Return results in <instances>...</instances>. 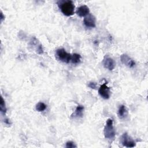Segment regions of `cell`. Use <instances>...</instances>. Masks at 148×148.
<instances>
[{"instance_id": "1", "label": "cell", "mask_w": 148, "mask_h": 148, "mask_svg": "<svg viewBox=\"0 0 148 148\" xmlns=\"http://www.w3.org/2000/svg\"><path fill=\"white\" fill-rule=\"evenodd\" d=\"M61 12L66 16H71L74 14L75 5L72 1H64L58 2Z\"/></svg>"}, {"instance_id": "2", "label": "cell", "mask_w": 148, "mask_h": 148, "mask_svg": "<svg viewBox=\"0 0 148 148\" xmlns=\"http://www.w3.org/2000/svg\"><path fill=\"white\" fill-rule=\"evenodd\" d=\"M104 136L105 138L108 139H112L115 136V130L113 127V121L112 119H108L106 121L104 127Z\"/></svg>"}, {"instance_id": "3", "label": "cell", "mask_w": 148, "mask_h": 148, "mask_svg": "<svg viewBox=\"0 0 148 148\" xmlns=\"http://www.w3.org/2000/svg\"><path fill=\"white\" fill-rule=\"evenodd\" d=\"M57 58L61 61L68 63L71 61L72 54L67 53L64 49H58L56 51Z\"/></svg>"}, {"instance_id": "4", "label": "cell", "mask_w": 148, "mask_h": 148, "mask_svg": "<svg viewBox=\"0 0 148 148\" xmlns=\"http://www.w3.org/2000/svg\"><path fill=\"white\" fill-rule=\"evenodd\" d=\"M98 93L99 95L105 99H108L110 97V88L107 86L106 83H103L100 86L98 89Z\"/></svg>"}, {"instance_id": "5", "label": "cell", "mask_w": 148, "mask_h": 148, "mask_svg": "<svg viewBox=\"0 0 148 148\" xmlns=\"http://www.w3.org/2000/svg\"><path fill=\"white\" fill-rule=\"evenodd\" d=\"M121 142L122 145L127 147H134L135 146V142L128 136L127 133H124L121 138Z\"/></svg>"}, {"instance_id": "6", "label": "cell", "mask_w": 148, "mask_h": 148, "mask_svg": "<svg viewBox=\"0 0 148 148\" xmlns=\"http://www.w3.org/2000/svg\"><path fill=\"white\" fill-rule=\"evenodd\" d=\"M83 23L84 25L87 27L94 28L96 26L95 18L92 14L90 13L84 17L83 20Z\"/></svg>"}, {"instance_id": "7", "label": "cell", "mask_w": 148, "mask_h": 148, "mask_svg": "<svg viewBox=\"0 0 148 148\" xmlns=\"http://www.w3.org/2000/svg\"><path fill=\"white\" fill-rule=\"evenodd\" d=\"M120 60L123 64L131 68H133L135 65V61L125 54H123L120 56Z\"/></svg>"}, {"instance_id": "8", "label": "cell", "mask_w": 148, "mask_h": 148, "mask_svg": "<svg viewBox=\"0 0 148 148\" xmlns=\"http://www.w3.org/2000/svg\"><path fill=\"white\" fill-rule=\"evenodd\" d=\"M103 65L106 69L112 71L115 67V62L113 58L106 56L103 60Z\"/></svg>"}, {"instance_id": "9", "label": "cell", "mask_w": 148, "mask_h": 148, "mask_svg": "<svg viewBox=\"0 0 148 148\" xmlns=\"http://www.w3.org/2000/svg\"><path fill=\"white\" fill-rule=\"evenodd\" d=\"M76 12L80 17H86L89 14L90 9L87 5H82L77 8Z\"/></svg>"}, {"instance_id": "10", "label": "cell", "mask_w": 148, "mask_h": 148, "mask_svg": "<svg viewBox=\"0 0 148 148\" xmlns=\"http://www.w3.org/2000/svg\"><path fill=\"white\" fill-rule=\"evenodd\" d=\"M83 111H84V106L81 105H79L76 107L75 112L71 115V117H73V118L82 117L83 116Z\"/></svg>"}, {"instance_id": "11", "label": "cell", "mask_w": 148, "mask_h": 148, "mask_svg": "<svg viewBox=\"0 0 148 148\" xmlns=\"http://www.w3.org/2000/svg\"><path fill=\"white\" fill-rule=\"evenodd\" d=\"M127 110L126 107L124 105H121L119 106L118 109V116L120 119L125 118L127 115Z\"/></svg>"}, {"instance_id": "12", "label": "cell", "mask_w": 148, "mask_h": 148, "mask_svg": "<svg viewBox=\"0 0 148 148\" xmlns=\"http://www.w3.org/2000/svg\"><path fill=\"white\" fill-rule=\"evenodd\" d=\"M80 60H81V56L80 54L77 53H74L72 54L71 59V61L72 62V63L76 64L79 63L80 62Z\"/></svg>"}, {"instance_id": "13", "label": "cell", "mask_w": 148, "mask_h": 148, "mask_svg": "<svg viewBox=\"0 0 148 148\" xmlns=\"http://www.w3.org/2000/svg\"><path fill=\"white\" fill-rule=\"evenodd\" d=\"M46 105L43 102H40L36 105V110L38 112H43L46 109Z\"/></svg>"}, {"instance_id": "14", "label": "cell", "mask_w": 148, "mask_h": 148, "mask_svg": "<svg viewBox=\"0 0 148 148\" xmlns=\"http://www.w3.org/2000/svg\"><path fill=\"white\" fill-rule=\"evenodd\" d=\"M0 110L2 114H5L6 112V105H5V101L3 100V98L1 97V103H0Z\"/></svg>"}, {"instance_id": "15", "label": "cell", "mask_w": 148, "mask_h": 148, "mask_svg": "<svg viewBox=\"0 0 148 148\" xmlns=\"http://www.w3.org/2000/svg\"><path fill=\"white\" fill-rule=\"evenodd\" d=\"M66 147L73 148V147H77V146L75 144L74 142H73L72 141H68L66 143Z\"/></svg>"}, {"instance_id": "16", "label": "cell", "mask_w": 148, "mask_h": 148, "mask_svg": "<svg viewBox=\"0 0 148 148\" xmlns=\"http://www.w3.org/2000/svg\"><path fill=\"white\" fill-rule=\"evenodd\" d=\"M88 86L92 88V89H95L96 87H97V84L95 83L94 82H90L88 84Z\"/></svg>"}, {"instance_id": "17", "label": "cell", "mask_w": 148, "mask_h": 148, "mask_svg": "<svg viewBox=\"0 0 148 148\" xmlns=\"http://www.w3.org/2000/svg\"><path fill=\"white\" fill-rule=\"evenodd\" d=\"M4 19H5V16H3L2 12H1V22L2 23Z\"/></svg>"}, {"instance_id": "18", "label": "cell", "mask_w": 148, "mask_h": 148, "mask_svg": "<svg viewBox=\"0 0 148 148\" xmlns=\"http://www.w3.org/2000/svg\"><path fill=\"white\" fill-rule=\"evenodd\" d=\"M5 123H6L7 124H10V121H9L8 119H5Z\"/></svg>"}]
</instances>
